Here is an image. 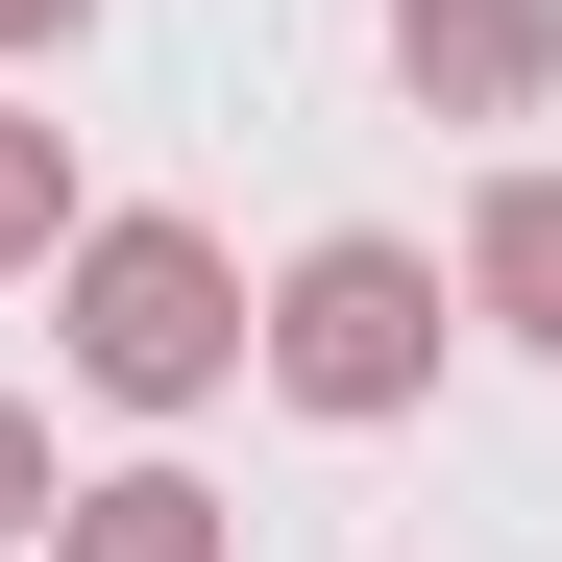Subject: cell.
<instances>
[{"instance_id":"obj_1","label":"cell","mask_w":562,"mask_h":562,"mask_svg":"<svg viewBox=\"0 0 562 562\" xmlns=\"http://www.w3.org/2000/svg\"><path fill=\"white\" fill-rule=\"evenodd\" d=\"M74 367H99L123 416L221 392V367H245V294H221V245H196V221H99V245H74Z\"/></svg>"},{"instance_id":"obj_2","label":"cell","mask_w":562,"mask_h":562,"mask_svg":"<svg viewBox=\"0 0 562 562\" xmlns=\"http://www.w3.org/2000/svg\"><path fill=\"white\" fill-rule=\"evenodd\" d=\"M416 367H440V269L416 245H318L294 294H269V392L294 416H392Z\"/></svg>"},{"instance_id":"obj_6","label":"cell","mask_w":562,"mask_h":562,"mask_svg":"<svg viewBox=\"0 0 562 562\" xmlns=\"http://www.w3.org/2000/svg\"><path fill=\"white\" fill-rule=\"evenodd\" d=\"M49 221H74V147H49V123H0V269H25Z\"/></svg>"},{"instance_id":"obj_4","label":"cell","mask_w":562,"mask_h":562,"mask_svg":"<svg viewBox=\"0 0 562 562\" xmlns=\"http://www.w3.org/2000/svg\"><path fill=\"white\" fill-rule=\"evenodd\" d=\"M464 294H490L514 342H562V171H514V196L464 221Z\"/></svg>"},{"instance_id":"obj_5","label":"cell","mask_w":562,"mask_h":562,"mask_svg":"<svg viewBox=\"0 0 562 562\" xmlns=\"http://www.w3.org/2000/svg\"><path fill=\"white\" fill-rule=\"evenodd\" d=\"M49 562H221V490H171V464H123V490H74Z\"/></svg>"},{"instance_id":"obj_8","label":"cell","mask_w":562,"mask_h":562,"mask_svg":"<svg viewBox=\"0 0 562 562\" xmlns=\"http://www.w3.org/2000/svg\"><path fill=\"white\" fill-rule=\"evenodd\" d=\"M0 49H74V0H0Z\"/></svg>"},{"instance_id":"obj_3","label":"cell","mask_w":562,"mask_h":562,"mask_svg":"<svg viewBox=\"0 0 562 562\" xmlns=\"http://www.w3.org/2000/svg\"><path fill=\"white\" fill-rule=\"evenodd\" d=\"M392 49H416V99H538L562 0H392Z\"/></svg>"},{"instance_id":"obj_7","label":"cell","mask_w":562,"mask_h":562,"mask_svg":"<svg viewBox=\"0 0 562 562\" xmlns=\"http://www.w3.org/2000/svg\"><path fill=\"white\" fill-rule=\"evenodd\" d=\"M25 514H74V490H49V416H0V538H25Z\"/></svg>"}]
</instances>
